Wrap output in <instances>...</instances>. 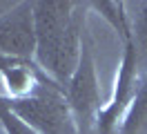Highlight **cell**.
Returning <instances> with one entry per match:
<instances>
[{"label":"cell","mask_w":147,"mask_h":134,"mask_svg":"<svg viewBox=\"0 0 147 134\" xmlns=\"http://www.w3.org/2000/svg\"><path fill=\"white\" fill-rule=\"evenodd\" d=\"M0 123H2L5 134H38L36 130L29 127L18 114L11 112V107L7 105L5 98H0Z\"/></svg>","instance_id":"obj_10"},{"label":"cell","mask_w":147,"mask_h":134,"mask_svg":"<svg viewBox=\"0 0 147 134\" xmlns=\"http://www.w3.org/2000/svg\"><path fill=\"white\" fill-rule=\"evenodd\" d=\"M71 0H38L34 2L36 25V63L49 78L65 89L74 76L83 52L85 14Z\"/></svg>","instance_id":"obj_1"},{"label":"cell","mask_w":147,"mask_h":134,"mask_svg":"<svg viewBox=\"0 0 147 134\" xmlns=\"http://www.w3.org/2000/svg\"><path fill=\"white\" fill-rule=\"evenodd\" d=\"M0 83L5 89V101H22L38 94L45 85H58L34 61L7 56H0Z\"/></svg>","instance_id":"obj_6"},{"label":"cell","mask_w":147,"mask_h":134,"mask_svg":"<svg viewBox=\"0 0 147 134\" xmlns=\"http://www.w3.org/2000/svg\"><path fill=\"white\" fill-rule=\"evenodd\" d=\"M89 7L94 11H98V16H102V20H107L111 25V29L118 34V38L123 40V45H127L134 40L131 34V18L127 14V5L125 2H116V0H100V2H89Z\"/></svg>","instance_id":"obj_7"},{"label":"cell","mask_w":147,"mask_h":134,"mask_svg":"<svg viewBox=\"0 0 147 134\" xmlns=\"http://www.w3.org/2000/svg\"><path fill=\"white\" fill-rule=\"evenodd\" d=\"M65 98L69 103L71 116L80 134H96V118L102 110L100 101V85L96 76V63H94L89 45L83 43L80 61L69 83L65 85Z\"/></svg>","instance_id":"obj_3"},{"label":"cell","mask_w":147,"mask_h":134,"mask_svg":"<svg viewBox=\"0 0 147 134\" xmlns=\"http://www.w3.org/2000/svg\"><path fill=\"white\" fill-rule=\"evenodd\" d=\"M0 98H2V96H0ZM0 127H2V123H0Z\"/></svg>","instance_id":"obj_11"},{"label":"cell","mask_w":147,"mask_h":134,"mask_svg":"<svg viewBox=\"0 0 147 134\" xmlns=\"http://www.w3.org/2000/svg\"><path fill=\"white\" fill-rule=\"evenodd\" d=\"M118 134H147V74L118 125Z\"/></svg>","instance_id":"obj_8"},{"label":"cell","mask_w":147,"mask_h":134,"mask_svg":"<svg viewBox=\"0 0 147 134\" xmlns=\"http://www.w3.org/2000/svg\"><path fill=\"white\" fill-rule=\"evenodd\" d=\"M7 105L38 134H80L60 85H45L34 96L7 101Z\"/></svg>","instance_id":"obj_2"},{"label":"cell","mask_w":147,"mask_h":134,"mask_svg":"<svg viewBox=\"0 0 147 134\" xmlns=\"http://www.w3.org/2000/svg\"><path fill=\"white\" fill-rule=\"evenodd\" d=\"M136 14H129L131 18V34H134V47L138 54V65L140 69H147V2L134 5Z\"/></svg>","instance_id":"obj_9"},{"label":"cell","mask_w":147,"mask_h":134,"mask_svg":"<svg viewBox=\"0 0 147 134\" xmlns=\"http://www.w3.org/2000/svg\"><path fill=\"white\" fill-rule=\"evenodd\" d=\"M0 56L34 61L36 56L34 2H18L0 16Z\"/></svg>","instance_id":"obj_5"},{"label":"cell","mask_w":147,"mask_h":134,"mask_svg":"<svg viewBox=\"0 0 147 134\" xmlns=\"http://www.w3.org/2000/svg\"><path fill=\"white\" fill-rule=\"evenodd\" d=\"M138 71H140V65H138V54L134 43L123 45V58L116 71L114 92H111L109 103L102 105L100 114L96 118V134H118V125L140 85Z\"/></svg>","instance_id":"obj_4"}]
</instances>
